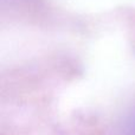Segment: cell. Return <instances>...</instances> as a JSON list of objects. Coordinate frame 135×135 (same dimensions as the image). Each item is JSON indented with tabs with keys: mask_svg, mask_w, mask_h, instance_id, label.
<instances>
[{
	"mask_svg": "<svg viewBox=\"0 0 135 135\" xmlns=\"http://www.w3.org/2000/svg\"><path fill=\"white\" fill-rule=\"evenodd\" d=\"M132 126H131V134L132 135H135V114L133 116V119H132Z\"/></svg>",
	"mask_w": 135,
	"mask_h": 135,
	"instance_id": "6da1fadb",
	"label": "cell"
}]
</instances>
